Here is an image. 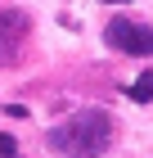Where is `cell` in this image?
Listing matches in <instances>:
<instances>
[{"instance_id": "obj_5", "label": "cell", "mask_w": 153, "mask_h": 158, "mask_svg": "<svg viewBox=\"0 0 153 158\" xmlns=\"http://www.w3.org/2000/svg\"><path fill=\"white\" fill-rule=\"evenodd\" d=\"M0 158H23V149L14 145V135H9V131H0Z\"/></svg>"}, {"instance_id": "obj_3", "label": "cell", "mask_w": 153, "mask_h": 158, "mask_svg": "<svg viewBox=\"0 0 153 158\" xmlns=\"http://www.w3.org/2000/svg\"><path fill=\"white\" fill-rule=\"evenodd\" d=\"M23 41H27V14L23 9H0V68H9L18 59Z\"/></svg>"}, {"instance_id": "obj_2", "label": "cell", "mask_w": 153, "mask_h": 158, "mask_svg": "<svg viewBox=\"0 0 153 158\" xmlns=\"http://www.w3.org/2000/svg\"><path fill=\"white\" fill-rule=\"evenodd\" d=\"M104 41H108L113 50H122V54H135V59L153 54V27H144V23H131V18H108V27H104Z\"/></svg>"}, {"instance_id": "obj_4", "label": "cell", "mask_w": 153, "mask_h": 158, "mask_svg": "<svg viewBox=\"0 0 153 158\" xmlns=\"http://www.w3.org/2000/svg\"><path fill=\"white\" fill-rule=\"evenodd\" d=\"M126 95L135 99V104H149V99H153V73H140L135 81H131V90H126Z\"/></svg>"}, {"instance_id": "obj_1", "label": "cell", "mask_w": 153, "mask_h": 158, "mask_svg": "<svg viewBox=\"0 0 153 158\" xmlns=\"http://www.w3.org/2000/svg\"><path fill=\"white\" fill-rule=\"evenodd\" d=\"M45 145L54 154H68V158H95V154H104L113 145V118L104 109H81V113H72L68 122L50 127Z\"/></svg>"}, {"instance_id": "obj_6", "label": "cell", "mask_w": 153, "mask_h": 158, "mask_svg": "<svg viewBox=\"0 0 153 158\" xmlns=\"http://www.w3.org/2000/svg\"><path fill=\"white\" fill-rule=\"evenodd\" d=\"M99 5H131V0H99Z\"/></svg>"}]
</instances>
